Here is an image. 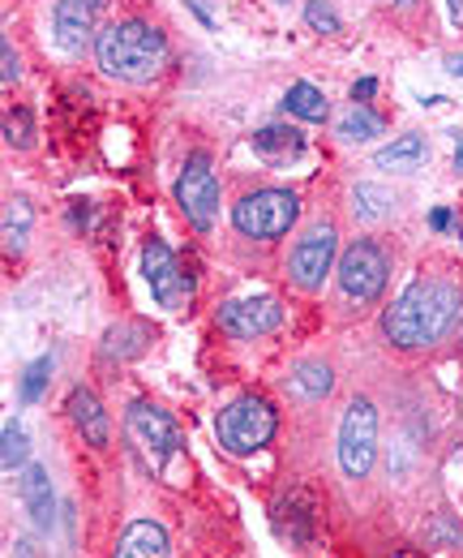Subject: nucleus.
Returning a JSON list of instances; mask_svg holds the SVG:
<instances>
[{
	"label": "nucleus",
	"instance_id": "nucleus-1",
	"mask_svg": "<svg viewBox=\"0 0 463 558\" xmlns=\"http://www.w3.org/2000/svg\"><path fill=\"white\" fill-rule=\"evenodd\" d=\"M463 314V292L447 279H416L382 314V336L395 349H429L438 344Z\"/></svg>",
	"mask_w": 463,
	"mask_h": 558
},
{
	"label": "nucleus",
	"instance_id": "nucleus-2",
	"mask_svg": "<svg viewBox=\"0 0 463 558\" xmlns=\"http://www.w3.org/2000/svg\"><path fill=\"white\" fill-rule=\"evenodd\" d=\"M95 57H99V70L108 77L142 86V82L159 77V70L168 65V39L159 26L130 17V22H112L108 31H99Z\"/></svg>",
	"mask_w": 463,
	"mask_h": 558
},
{
	"label": "nucleus",
	"instance_id": "nucleus-3",
	"mask_svg": "<svg viewBox=\"0 0 463 558\" xmlns=\"http://www.w3.org/2000/svg\"><path fill=\"white\" fill-rule=\"evenodd\" d=\"M275 429H279V417H275V409L266 404L263 396H241V400H232L219 421H215V434H219V442L232 451V456H254V451H263L266 442L275 438Z\"/></svg>",
	"mask_w": 463,
	"mask_h": 558
},
{
	"label": "nucleus",
	"instance_id": "nucleus-4",
	"mask_svg": "<svg viewBox=\"0 0 463 558\" xmlns=\"http://www.w3.org/2000/svg\"><path fill=\"white\" fill-rule=\"evenodd\" d=\"M296 215H301V198L292 190H258V194H245L232 207V223H236L241 236L275 241L296 223Z\"/></svg>",
	"mask_w": 463,
	"mask_h": 558
},
{
	"label": "nucleus",
	"instance_id": "nucleus-5",
	"mask_svg": "<svg viewBox=\"0 0 463 558\" xmlns=\"http://www.w3.org/2000/svg\"><path fill=\"white\" fill-rule=\"evenodd\" d=\"M374 460H378V409L365 396H356L339 421V469L352 482H361L369 477Z\"/></svg>",
	"mask_w": 463,
	"mask_h": 558
},
{
	"label": "nucleus",
	"instance_id": "nucleus-6",
	"mask_svg": "<svg viewBox=\"0 0 463 558\" xmlns=\"http://www.w3.org/2000/svg\"><path fill=\"white\" fill-rule=\"evenodd\" d=\"M387 276H391V258L374 241H352L339 254V292L348 301H356V305L378 301L382 288H387Z\"/></svg>",
	"mask_w": 463,
	"mask_h": 558
},
{
	"label": "nucleus",
	"instance_id": "nucleus-7",
	"mask_svg": "<svg viewBox=\"0 0 463 558\" xmlns=\"http://www.w3.org/2000/svg\"><path fill=\"white\" fill-rule=\"evenodd\" d=\"M176 203L185 210V219L198 228V232H210L215 219H219V181L210 172V155H190L181 177H176Z\"/></svg>",
	"mask_w": 463,
	"mask_h": 558
},
{
	"label": "nucleus",
	"instance_id": "nucleus-8",
	"mask_svg": "<svg viewBox=\"0 0 463 558\" xmlns=\"http://www.w3.org/2000/svg\"><path fill=\"white\" fill-rule=\"evenodd\" d=\"M334 254H339V236H334L331 223H314L296 245H292V258H288V276L296 288L305 292H318L322 279L331 276Z\"/></svg>",
	"mask_w": 463,
	"mask_h": 558
},
{
	"label": "nucleus",
	"instance_id": "nucleus-9",
	"mask_svg": "<svg viewBox=\"0 0 463 558\" xmlns=\"http://www.w3.org/2000/svg\"><path fill=\"white\" fill-rule=\"evenodd\" d=\"M142 276L150 283V296H155L163 310H185V301H190V279L181 276L176 254H172L163 241H155V236L142 245Z\"/></svg>",
	"mask_w": 463,
	"mask_h": 558
},
{
	"label": "nucleus",
	"instance_id": "nucleus-10",
	"mask_svg": "<svg viewBox=\"0 0 463 558\" xmlns=\"http://www.w3.org/2000/svg\"><path fill=\"white\" fill-rule=\"evenodd\" d=\"M130 434H133V442H137L155 464H163V460L176 456V447H181V429H176L172 413H163V409L150 404V400H133L130 404Z\"/></svg>",
	"mask_w": 463,
	"mask_h": 558
},
{
	"label": "nucleus",
	"instance_id": "nucleus-11",
	"mask_svg": "<svg viewBox=\"0 0 463 558\" xmlns=\"http://www.w3.org/2000/svg\"><path fill=\"white\" fill-rule=\"evenodd\" d=\"M279 323H283V305H279L275 296H241V301H228V305L219 310V327H223L232 340L270 336Z\"/></svg>",
	"mask_w": 463,
	"mask_h": 558
},
{
	"label": "nucleus",
	"instance_id": "nucleus-12",
	"mask_svg": "<svg viewBox=\"0 0 463 558\" xmlns=\"http://www.w3.org/2000/svg\"><path fill=\"white\" fill-rule=\"evenodd\" d=\"M99 9H103V0H61L57 4V44L65 52H82L90 44Z\"/></svg>",
	"mask_w": 463,
	"mask_h": 558
},
{
	"label": "nucleus",
	"instance_id": "nucleus-13",
	"mask_svg": "<svg viewBox=\"0 0 463 558\" xmlns=\"http://www.w3.org/2000/svg\"><path fill=\"white\" fill-rule=\"evenodd\" d=\"M22 502H26V515L35 520V529H52L57 524V494H52V477L44 464H26L22 469Z\"/></svg>",
	"mask_w": 463,
	"mask_h": 558
},
{
	"label": "nucleus",
	"instance_id": "nucleus-14",
	"mask_svg": "<svg viewBox=\"0 0 463 558\" xmlns=\"http://www.w3.org/2000/svg\"><path fill=\"white\" fill-rule=\"evenodd\" d=\"M65 413H69V421L82 429V438L90 442V447H108V413H103V404L86 391V387H73L69 391V404H65Z\"/></svg>",
	"mask_w": 463,
	"mask_h": 558
},
{
	"label": "nucleus",
	"instance_id": "nucleus-15",
	"mask_svg": "<svg viewBox=\"0 0 463 558\" xmlns=\"http://www.w3.org/2000/svg\"><path fill=\"white\" fill-rule=\"evenodd\" d=\"M117 555L121 558H163V555H172V546H168L163 524H155V520H133L130 529H125V537H121V546H117Z\"/></svg>",
	"mask_w": 463,
	"mask_h": 558
},
{
	"label": "nucleus",
	"instance_id": "nucleus-16",
	"mask_svg": "<svg viewBox=\"0 0 463 558\" xmlns=\"http://www.w3.org/2000/svg\"><path fill=\"white\" fill-rule=\"evenodd\" d=\"M254 150L263 155L266 163H292L305 150V134L301 130H288V125H266V130L254 134Z\"/></svg>",
	"mask_w": 463,
	"mask_h": 558
},
{
	"label": "nucleus",
	"instance_id": "nucleus-17",
	"mask_svg": "<svg viewBox=\"0 0 463 558\" xmlns=\"http://www.w3.org/2000/svg\"><path fill=\"white\" fill-rule=\"evenodd\" d=\"M425 159H429V142L421 134H403V138H395L391 146H382L374 155V163L387 168V172H416Z\"/></svg>",
	"mask_w": 463,
	"mask_h": 558
},
{
	"label": "nucleus",
	"instance_id": "nucleus-18",
	"mask_svg": "<svg viewBox=\"0 0 463 558\" xmlns=\"http://www.w3.org/2000/svg\"><path fill=\"white\" fill-rule=\"evenodd\" d=\"M283 108H288L292 117L309 121V125H322V121L331 117V104H327V95H322L314 82H292L288 95H283Z\"/></svg>",
	"mask_w": 463,
	"mask_h": 558
},
{
	"label": "nucleus",
	"instance_id": "nucleus-19",
	"mask_svg": "<svg viewBox=\"0 0 463 558\" xmlns=\"http://www.w3.org/2000/svg\"><path fill=\"white\" fill-rule=\"evenodd\" d=\"M288 387H292L301 400H322V396H331V387H334L331 365H322V361H301V365L292 369Z\"/></svg>",
	"mask_w": 463,
	"mask_h": 558
},
{
	"label": "nucleus",
	"instance_id": "nucleus-20",
	"mask_svg": "<svg viewBox=\"0 0 463 558\" xmlns=\"http://www.w3.org/2000/svg\"><path fill=\"white\" fill-rule=\"evenodd\" d=\"M31 223H35V215H31V203H26V198H9V203H4V250H9V254H22V250H26Z\"/></svg>",
	"mask_w": 463,
	"mask_h": 558
},
{
	"label": "nucleus",
	"instance_id": "nucleus-21",
	"mask_svg": "<svg viewBox=\"0 0 463 558\" xmlns=\"http://www.w3.org/2000/svg\"><path fill=\"white\" fill-rule=\"evenodd\" d=\"M395 207V198L382 190V185H356L352 190V215L361 219V223H378V219H387Z\"/></svg>",
	"mask_w": 463,
	"mask_h": 558
},
{
	"label": "nucleus",
	"instance_id": "nucleus-22",
	"mask_svg": "<svg viewBox=\"0 0 463 558\" xmlns=\"http://www.w3.org/2000/svg\"><path fill=\"white\" fill-rule=\"evenodd\" d=\"M378 117L369 112V108H361V104H352L343 117H339V125H334V134L343 142H369V138H378Z\"/></svg>",
	"mask_w": 463,
	"mask_h": 558
},
{
	"label": "nucleus",
	"instance_id": "nucleus-23",
	"mask_svg": "<svg viewBox=\"0 0 463 558\" xmlns=\"http://www.w3.org/2000/svg\"><path fill=\"white\" fill-rule=\"evenodd\" d=\"M0 442H4V451H0V464H4V473L22 469V464H26V456H31V438H26L22 421H4V429H0Z\"/></svg>",
	"mask_w": 463,
	"mask_h": 558
},
{
	"label": "nucleus",
	"instance_id": "nucleus-24",
	"mask_svg": "<svg viewBox=\"0 0 463 558\" xmlns=\"http://www.w3.org/2000/svg\"><path fill=\"white\" fill-rule=\"evenodd\" d=\"M52 369H57V361H52V356L31 361V369L22 374V404H39V396H44V387H48Z\"/></svg>",
	"mask_w": 463,
	"mask_h": 558
},
{
	"label": "nucleus",
	"instance_id": "nucleus-25",
	"mask_svg": "<svg viewBox=\"0 0 463 558\" xmlns=\"http://www.w3.org/2000/svg\"><path fill=\"white\" fill-rule=\"evenodd\" d=\"M305 22H309L318 35H339V31H343L339 13H334L327 0H309V4H305Z\"/></svg>",
	"mask_w": 463,
	"mask_h": 558
},
{
	"label": "nucleus",
	"instance_id": "nucleus-26",
	"mask_svg": "<svg viewBox=\"0 0 463 558\" xmlns=\"http://www.w3.org/2000/svg\"><path fill=\"white\" fill-rule=\"evenodd\" d=\"M4 138H9V146H22V150L35 142V134H31V117H26L22 108L4 117Z\"/></svg>",
	"mask_w": 463,
	"mask_h": 558
},
{
	"label": "nucleus",
	"instance_id": "nucleus-27",
	"mask_svg": "<svg viewBox=\"0 0 463 558\" xmlns=\"http://www.w3.org/2000/svg\"><path fill=\"white\" fill-rule=\"evenodd\" d=\"M0 57H4V73H0V77H4V86H13V82H17V57H13V44H9V39L0 44Z\"/></svg>",
	"mask_w": 463,
	"mask_h": 558
},
{
	"label": "nucleus",
	"instance_id": "nucleus-28",
	"mask_svg": "<svg viewBox=\"0 0 463 558\" xmlns=\"http://www.w3.org/2000/svg\"><path fill=\"white\" fill-rule=\"evenodd\" d=\"M374 90H378V82H374V77H361V82L352 86V104H365Z\"/></svg>",
	"mask_w": 463,
	"mask_h": 558
},
{
	"label": "nucleus",
	"instance_id": "nucleus-29",
	"mask_svg": "<svg viewBox=\"0 0 463 558\" xmlns=\"http://www.w3.org/2000/svg\"><path fill=\"white\" fill-rule=\"evenodd\" d=\"M429 223H434V232H447L455 219H451V210H447V207H438L434 215H429Z\"/></svg>",
	"mask_w": 463,
	"mask_h": 558
},
{
	"label": "nucleus",
	"instance_id": "nucleus-30",
	"mask_svg": "<svg viewBox=\"0 0 463 558\" xmlns=\"http://www.w3.org/2000/svg\"><path fill=\"white\" fill-rule=\"evenodd\" d=\"M447 13H451L455 26H463V0H447Z\"/></svg>",
	"mask_w": 463,
	"mask_h": 558
},
{
	"label": "nucleus",
	"instance_id": "nucleus-31",
	"mask_svg": "<svg viewBox=\"0 0 463 558\" xmlns=\"http://www.w3.org/2000/svg\"><path fill=\"white\" fill-rule=\"evenodd\" d=\"M451 73H455V77H463V57H455V61H451Z\"/></svg>",
	"mask_w": 463,
	"mask_h": 558
},
{
	"label": "nucleus",
	"instance_id": "nucleus-32",
	"mask_svg": "<svg viewBox=\"0 0 463 558\" xmlns=\"http://www.w3.org/2000/svg\"><path fill=\"white\" fill-rule=\"evenodd\" d=\"M395 4H412V0H395Z\"/></svg>",
	"mask_w": 463,
	"mask_h": 558
},
{
	"label": "nucleus",
	"instance_id": "nucleus-33",
	"mask_svg": "<svg viewBox=\"0 0 463 558\" xmlns=\"http://www.w3.org/2000/svg\"><path fill=\"white\" fill-rule=\"evenodd\" d=\"M460 236H463V228H460Z\"/></svg>",
	"mask_w": 463,
	"mask_h": 558
}]
</instances>
